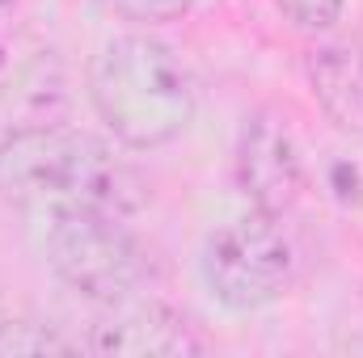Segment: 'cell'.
Here are the masks:
<instances>
[{
  "instance_id": "10",
  "label": "cell",
  "mask_w": 363,
  "mask_h": 358,
  "mask_svg": "<svg viewBox=\"0 0 363 358\" xmlns=\"http://www.w3.org/2000/svg\"><path fill=\"white\" fill-rule=\"evenodd\" d=\"M123 21H135V25H165V21H178L190 13L194 0H106Z\"/></svg>"
},
{
  "instance_id": "3",
  "label": "cell",
  "mask_w": 363,
  "mask_h": 358,
  "mask_svg": "<svg viewBox=\"0 0 363 358\" xmlns=\"http://www.w3.org/2000/svg\"><path fill=\"white\" fill-rule=\"evenodd\" d=\"M296 274V249L279 228V215L254 211L207 236L203 278L211 295L233 312H254L274 304Z\"/></svg>"
},
{
  "instance_id": "7",
  "label": "cell",
  "mask_w": 363,
  "mask_h": 358,
  "mask_svg": "<svg viewBox=\"0 0 363 358\" xmlns=\"http://www.w3.org/2000/svg\"><path fill=\"white\" fill-rule=\"evenodd\" d=\"M313 93L325 110V118L338 131L363 135V51L351 47H325L308 64Z\"/></svg>"
},
{
  "instance_id": "4",
  "label": "cell",
  "mask_w": 363,
  "mask_h": 358,
  "mask_svg": "<svg viewBox=\"0 0 363 358\" xmlns=\"http://www.w3.org/2000/svg\"><path fill=\"white\" fill-rule=\"evenodd\" d=\"M47 262L81 295L97 304L127 299L144 278V253L123 228V215H64L47 219Z\"/></svg>"
},
{
  "instance_id": "6",
  "label": "cell",
  "mask_w": 363,
  "mask_h": 358,
  "mask_svg": "<svg viewBox=\"0 0 363 358\" xmlns=\"http://www.w3.org/2000/svg\"><path fill=\"white\" fill-rule=\"evenodd\" d=\"M114 312L93 325L89 350L106 358H186L203 354V342L190 333L174 308L157 299H118L110 304Z\"/></svg>"
},
{
  "instance_id": "1",
  "label": "cell",
  "mask_w": 363,
  "mask_h": 358,
  "mask_svg": "<svg viewBox=\"0 0 363 358\" xmlns=\"http://www.w3.org/2000/svg\"><path fill=\"white\" fill-rule=\"evenodd\" d=\"M0 198L47 224L89 211L127 215L140 202V185L89 131L21 127L0 139Z\"/></svg>"
},
{
  "instance_id": "2",
  "label": "cell",
  "mask_w": 363,
  "mask_h": 358,
  "mask_svg": "<svg viewBox=\"0 0 363 358\" xmlns=\"http://www.w3.org/2000/svg\"><path fill=\"white\" fill-rule=\"evenodd\" d=\"M89 101L118 144L152 152L178 139L194 118V81L165 42L123 34L93 55Z\"/></svg>"
},
{
  "instance_id": "5",
  "label": "cell",
  "mask_w": 363,
  "mask_h": 358,
  "mask_svg": "<svg viewBox=\"0 0 363 358\" xmlns=\"http://www.w3.org/2000/svg\"><path fill=\"white\" fill-rule=\"evenodd\" d=\"M237 178L254 211L283 215L287 207H296L304 190V152L283 110L267 105L254 118H245L241 148H237Z\"/></svg>"
},
{
  "instance_id": "9",
  "label": "cell",
  "mask_w": 363,
  "mask_h": 358,
  "mask_svg": "<svg viewBox=\"0 0 363 358\" xmlns=\"http://www.w3.org/2000/svg\"><path fill=\"white\" fill-rule=\"evenodd\" d=\"M342 4L347 0H274V8L304 34H317V30H330L338 17H342Z\"/></svg>"
},
{
  "instance_id": "8",
  "label": "cell",
  "mask_w": 363,
  "mask_h": 358,
  "mask_svg": "<svg viewBox=\"0 0 363 358\" xmlns=\"http://www.w3.org/2000/svg\"><path fill=\"white\" fill-rule=\"evenodd\" d=\"M34 354H72V342H64L47 325L4 321L0 325V358H34Z\"/></svg>"
}]
</instances>
